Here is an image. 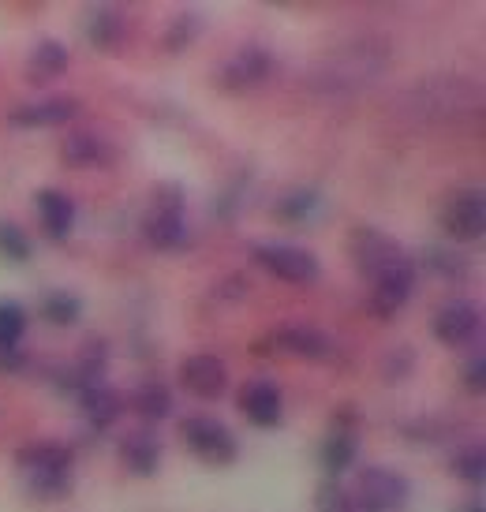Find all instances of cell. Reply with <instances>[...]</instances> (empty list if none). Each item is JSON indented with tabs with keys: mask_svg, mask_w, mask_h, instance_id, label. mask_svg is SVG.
<instances>
[{
	"mask_svg": "<svg viewBox=\"0 0 486 512\" xmlns=\"http://www.w3.org/2000/svg\"><path fill=\"white\" fill-rule=\"evenodd\" d=\"M15 468L34 498L57 501L72 490V453L60 441H34L27 449H19Z\"/></svg>",
	"mask_w": 486,
	"mask_h": 512,
	"instance_id": "6da1fadb",
	"label": "cell"
},
{
	"mask_svg": "<svg viewBox=\"0 0 486 512\" xmlns=\"http://www.w3.org/2000/svg\"><path fill=\"white\" fill-rule=\"evenodd\" d=\"M352 509L356 512H401L412 498V486L401 471H389L382 464H371L356 475V483L348 490Z\"/></svg>",
	"mask_w": 486,
	"mask_h": 512,
	"instance_id": "7a4b0ae2",
	"label": "cell"
},
{
	"mask_svg": "<svg viewBox=\"0 0 486 512\" xmlns=\"http://www.w3.org/2000/svg\"><path fill=\"white\" fill-rule=\"evenodd\" d=\"M180 441H184L187 453H195L210 468H229L232 460H236V453H240L232 430L225 423L210 419V415H191V419H184L180 423Z\"/></svg>",
	"mask_w": 486,
	"mask_h": 512,
	"instance_id": "3957f363",
	"label": "cell"
},
{
	"mask_svg": "<svg viewBox=\"0 0 486 512\" xmlns=\"http://www.w3.org/2000/svg\"><path fill=\"white\" fill-rule=\"evenodd\" d=\"M146 243L158 247V251H180L187 243V225H184V202L176 187H158L154 206L143 221Z\"/></svg>",
	"mask_w": 486,
	"mask_h": 512,
	"instance_id": "277c9868",
	"label": "cell"
},
{
	"mask_svg": "<svg viewBox=\"0 0 486 512\" xmlns=\"http://www.w3.org/2000/svg\"><path fill=\"white\" fill-rule=\"evenodd\" d=\"M442 228L449 240L475 243L486 232V195L479 187H460L442 206Z\"/></svg>",
	"mask_w": 486,
	"mask_h": 512,
	"instance_id": "5b68a950",
	"label": "cell"
},
{
	"mask_svg": "<svg viewBox=\"0 0 486 512\" xmlns=\"http://www.w3.org/2000/svg\"><path fill=\"white\" fill-rule=\"evenodd\" d=\"M255 262L266 273H273L277 281H288V285H311L322 273L318 258L311 251L296 247V243H258Z\"/></svg>",
	"mask_w": 486,
	"mask_h": 512,
	"instance_id": "8992f818",
	"label": "cell"
},
{
	"mask_svg": "<svg viewBox=\"0 0 486 512\" xmlns=\"http://www.w3.org/2000/svg\"><path fill=\"white\" fill-rule=\"evenodd\" d=\"M348 251H352V262H356V270L363 277H382L386 270L393 266H401L408 262V255L401 251V243H393L389 236H382L378 228H356L352 232V243H348Z\"/></svg>",
	"mask_w": 486,
	"mask_h": 512,
	"instance_id": "52a82bcc",
	"label": "cell"
},
{
	"mask_svg": "<svg viewBox=\"0 0 486 512\" xmlns=\"http://www.w3.org/2000/svg\"><path fill=\"white\" fill-rule=\"evenodd\" d=\"M176 378L184 385L191 397L199 400H217L225 389H229V367L221 363L210 352H199V356H187L176 370Z\"/></svg>",
	"mask_w": 486,
	"mask_h": 512,
	"instance_id": "ba28073f",
	"label": "cell"
},
{
	"mask_svg": "<svg viewBox=\"0 0 486 512\" xmlns=\"http://www.w3.org/2000/svg\"><path fill=\"white\" fill-rule=\"evenodd\" d=\"M479 326H483L479 307L468 303V299H449L442 311L434 314V337L442 344H449V348L472 344L479 337Z\"/></svg>",
	"mask_w": 486,
	"mask_h": 512,
	"instance_id": "9c48e42d",
	"label": "cell"
},
{
	"mask_svg": "<svg viewBox=\"0 0 486 512\" xmlns=\"http://www.w3.org/2000/svg\"><path fill=\"white\" fill-rule=\"evenodd\" d=\"M412 288H415V266L412 258H408V262L393 266V270H386L382 277L371 281V311L378 318H393L412 299Z\"/></svg>",
	"mask_w": 486,
	"mask_h": 512,
	"instance_id": "30bf717a",
	"label": "cell"
},
{
	"mask_svg": "<svg viewBox=\"0 0 486 512\" xmlns=\"http://www.w3.org/2000/svg\"><path fill=\"white\" fill-rule=\"evenodd\" d=\"M79 101L75 98H42V101H27V105H15L8 113V124L12 128H60L79 116Z\"/></svg>",
	"mask_w": 486,
	"mask_h": 512,
	"instance_id": "8fae6325",
	"label": "cell"
},
{
	"mask_svg": "<svg viewBox=\"0 0 486 512\" xmlns=\"http://www.w3.org/2000/svg\"><path fill=\"white\" fill-rule=\"evenodd\" d=\"M281 408H285L281 389L270 378H255V382H247L240 389V412L255 427H277L281 423Z\"/></svg>",
	"mask_w": 486,
	"mask_h": 512,
	"instance_id": "7c38bea8",
	"label": "cell"
},
{
	"mask_svg": "<svg viewBox=\"0 0 486 512\" xmlns=\"http://www.w3.org/2000/svg\"><path fill=\"white\" fill-rule=\"evenodd\" d=\"M270 341H273V348H285L288 356H300V359H329L333 356V341H329L326 333L315 326H303V322H292V326L277 329Z\"/></svg>",
	"mask_w": 486,
	"mask_h": 512,
	"instance_id": "4fadbf2b",
	"label": "cell"
},
{
	"mask_svg": "<svg viewBox=\"0 0 486 512\" xmlns=\"http://www.w3.org/2000/svg\"><path fill=\"white\" fill-rule=\"evenodd\" d=\"M270 72H273L270 53H266V49H258V45H251V49H240V53L225 64L221 83L229 86V90H247V86L266 83V75Z\"/></svg>",
	"mask_w": 486,
	"mask_h": 512,
	"instance_id": "5bb4252c",
	"label": "cell"
},
{
	"mask_svg": "<svg viewBox=\"0 0 486 512\" xmlns=\"http://www.w3.org/2000/svg\"><path fill=\"white\" fill-rule=\"evenodd\" d=\"M34 210L42 217V228L49 232V240H64L75 228V202L57 187H42L34 195Z\"/></svg>",
	"mask_w": 486,
	"mask_h": 512,
	"instance_id": "9a60e30c",
	"label": "cell"
},
{
	"mask_svg": "<svg viewBox=\"0 0 486 512\" xmlns=\"http://www.w3.org/2000/svg\"><path fill=\"white\" fill-rule=\"evenodd\" d=\"M120 460L135 475H154L161 464V441L150 430H135V434H128V438L120 441Z\"/></svg>",
	"mask_w": 486,
	"mask_h": 512,
	"instance_id": "2e32d148",
	"label": "cell"
},
{
	"mask_svg": "<svg viewBox=\"0 0 486 512\" xmlns=\"http://www.w3.org/2000/svg\"><path fill=\"white\" fill-rule=\"evenodd\" d=\"M79 404H83L86 419H90L94 427H109V423H116L120 412H124V400L116 397L105 382L83 385V389H79Z\"/></svg>",
	"mask_w": 486,
	"mask_h": 512,
	"instance_id": "e0dca14e",
	"label": "cell"
},
{
	"mask_svg": "<svg viewBox=\"0 0 486 512\" xmlns=\"http://www.w3.org/2000/svg\"><path fill=\"white\" fill-rule=\"evenodd\" d=\"M64 68H68V49H64L57 38H45V42H38L30 49V57H27L30 83H49V79H57Z\"/></svg>",
	"mask_w": 486,
	"mask_h": 512,
	"instance_id": "ac0fdd59",
	"label": "cell"
},
{
	"mask_svg": "<svg viewBox=\"0 0 486 512\" xmlns=\"http://www.w3.org/2000/svg\"><path fill=\"white\" fill-rule=\"evenodd\" d=\"M124 34H128V23H124V15L116 12V8H90L86 12V38L98 45V49H116V45L124 42Z\"/></svg>",
	"mask_w": 486,
	"mask_h": 512,
	"instance_id": "d6986e66",
	"label": "cell"
},
{
	"mask_svg": "<svg viewBox=\"0 0 486 512\" xmlns=\"http://www.w3.org/2000/svg\"><path fill=\"white\" fill-rule=\"evenodd\" d=\"M60 157L75 165V169H98V165H109L113 161V146L101 143L98 135H72L60 146Z\"/></svg>",
	"mask_w": 486,
	"mask_h": 512,
	"instance_id": "ffe728a7",
	"label": "cell"
},
{
	"mask_svg": "<svg viewBox=\"0 0 486 512\" xmlns=\"http://www.w3.org/2000/svg\"><path fill=\"white\" fill-rule=\"evenodd\" d=\"M352 460H356V434L337 427L326 438V445H322V468L329 475H341V471L352 468Z\"/></svg>",
	"mask_w": 486,
	"mask_h": 512,
	"instance_id": "44dd1931",
	"label": "cell"
},
{
	"mask_svg": "<svg viewBox=\"0 0 486 512\" xmlns=\"http://www.w3.org/2000/svg\"><path fill=\"white\" fill-rule=\"evenodd\" d=\"M135 412L143 419H165L172 412V393L161 382H143L135 389Z\"/></svg>",
	"mask_w": 486,
	"mask_h": 512,
	"instance_id": "7402d4cb",
	"label": "cell"
},
{
	"mask_svg": "<svg viewBox=\"0 0 486 512\" xmlns=\"http://www.w3.org/2000/svg\"><path fill=\"white\" fill-rule=\"evenodd\" d=\"M27 333V311L15 299H0V352H12Z\"/></svg>",
	"mask_w": 486,
	"mask_h": 512,
	"instance_id": "603a6c76",
	"label": "cell"
},
{
	"mask_svg": "<svg viewBox=\"0 0 486 512\" xmlns=\"http://www.w3.org/2000/svg\"><path fill=\"white\" fill-rule=\"evenodd\" d=\"M79 314H83V303L75 296H68V292H49L42 299V318L53 322V326H75Z\"/></svg>",
	"mask_w": 486,
	"mask_h": 512,
	"instance_id": "cb8c5ba5",
	"label": "cell"
},
{
	"mask_svg": "<svg viewBox=\"0 0 486 512\" xmlns=\"http://www.w3.org/2000/svg\"><path fill=\"white\" fill-rule=\"evenodd\" d=\"M453 471H457L464 483L479 486L486 479V449L479 445V441H472L468 449H460L457 460H453Z\"/></svg>",
	"mask_w": 486,
	"mask_h": 512,
	"instance_id": "d4e9b609",
	"label": "cell"
},
{
	"mask_svg": "<svg viewBox=\"0 0 486 512\" xmlns=\"http://www.w3.org/2000/svg\"><path fill=\"white\" fill-rule=\"evenodd\" d=\"M318 210V191H307V187H300V191H292V195H285V199L277 202V217H285V221H303V217H311Z\"/></svg>",
	"mask_w": 486,
	"mask_h": 512,
	"instance_id": "484cf974",
	"label": "cell"
},
{
	"mask_svg": "<svg viewBox=\"0 0 486 512\" xmlns=\"http://www.w3.org/2000/svg\"><path fill=\"white\" fill-rule=\"evenodd\" d=\"M0 258L15 262V266L30 258V240L15 225H8V221H0Z\"/></svg>",
	"mask_w": 486,
	"mask_h": 512,
	"instance_id": "4316f807",
	"label": "cell"
},
{
	"mask_svg": "<svg viewBox=\"0 0 486 512\" xmlns=\"http://www.w3.org/2000/svg\"><path fill=\"white\" fill-rule=\"evenodd\" d=\"M315 512H356L352 509V498L337 479H326V483L315 490Z\"/></svg>",
	"mask_w": 486,
	"mask_h": 512,
	"instance_id": "83f0119b",
	"label": "cell"
},
{
	"mask_svg": "<svg viewBox=\"0 0 486 512\" xmlns=\"http://www.w3.org/2000/svg\"><path fill=\"white\" fill-rule=\"evenodd\" d=\"M464 382H468V393H483V389H486V359L483 356H475L472 363H468Z\"/></svg>",
	"mask_w": 486,
	"mask_h": 512,
	"instance_id": "f1b7e54d",
	"label": "cell"
},
{
	"mask_svg": "<svg viewBox=\"0 0 486 512\" xmlns=\"http://www.w3.org/2000/svg\"><path fill=\"white\" fill-rule=\"evenodd\" d=\"M195 34H199V19H195L191 27H184V19H176V27H172V34H169V45H172V49H180V45H184V38L191 42Z\"/></svg>",
	"mask_w": 486,
	"mask_h": 512,
	"instance_id": "f546056e",
	"label": "cell"
},
{
	"mask_svg": "<svg viewBox=\"0 0 486 512\" xmlns=\"http://www.w3.org/2000/svg\"><path fill=\"white\" fill-rule=\"evenodd\" d=\"M460 512H483V501H472V505H464Z\"/></svg>",
	"mask_w": 486,
	"mask_h": 512,
	"instance_id": "4dcf8cb0",
	"label": "cell"
}]
</instances>
